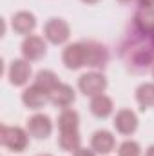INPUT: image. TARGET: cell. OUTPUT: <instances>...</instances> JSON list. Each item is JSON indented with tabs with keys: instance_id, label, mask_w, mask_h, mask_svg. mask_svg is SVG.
I'll return each mask as SVG.
<instances>
[{
	"instance_id": "277c9868",
	"label": "cell",
	"mask_w": 154,
	"mask_h": 156,
	"mask_svg": "<svg viewBox=\"0 0 154 156\" xmlns=\"http://www.w3.org/2000/svg\"><path fill=\"white\" fill-rule=\"evenodd\" d=\"M78 89L85 94V96H98V94H103L105 89H107V78L103 76L102 73H96V71H91V73H85L78 78Z\"/></svg>"
},
{
	"instance_id": "9a60e30c",
	"label": "cell",
	"mask_w": 154,
	"mask_h": 156,
	"mask_svg": "<svg viewBox=\"0 0 154 156\" xmlns=\"http://www.w3.org/2000/svg\"><path fill=\"white\" fill-rule=\"evenodd\" d=\"M134 27L142 35H154V7H140L134 13Z\"/></svg>"
},
{
	"instance_id": "8992f818",
	"label": "cell",
	"mask_w": 154,
	"mask_h": 156,
	"mask_svg": "<svg viewBox=\"0 0 154 156\" xmlns=\"http://www.w3.org/2000/svg\"><path fill=\"white\" fill-rule=\"evenodd\" d=\"M20 49H22V55L27 62H38L47 53V44L38 35H29L24 38Z\"/></svg>"
},
{
	"instance_id": "603a6c76",
	"label": "cell",
	"mask_w": 154,
	"mask_h": 156,
	"mask_svg": "<svg viewBox=\"0 0 154 156\" xmlns=\"http://www.w3.org/2000/svg\"><path fill=\"white\" fill-rule=\"evenodd\" d=\"M140 7H154V0H138Z\"/></svg>"
},
{
	"instance_id": "484cf974",
	"label": "cell",
	"mask_w": 154,
	"mask_h": 156,
	"mask_svg": "<svg viewBox=\"0 0 154 156\" xmlns=\"http://www.w3.org/2000/svg\"><path fill=\"white\" fill-rule=\"evenodd\" d=\"M118 2H123V4H127V2H131V0H118Z\"/></svg>"
},
{
	"instance_id": "8fae6325",
	"label": "cell",
	"mask_w": 154,
	"mask_h": 156,
	"mask_svg": "<svg viewBox=\"0 0 154 156\" xmlns=\"http://www.w3.org/2000/svg\"><path fill=\"white\" fill-rule=\"evenodd\" d=\"M76 94H75V89L67 83H58L51 93H49V102L54 105V107H60V109H67L69 105H73Z\"/></svg>"
},
{
	"instance_id": "ffe728a7",
	"label": "cell",
	"mask_w": 154,
	"mask_h": 156,
	"mask_svg": "<svg viewBox=\"0 0 154 156\" xmlns=\"http://www.w3.org/2000/svg\"><path fill=\"white\" fill-rule=\"evenodd\" d=\"M136 102L140 104L142 111L154 107V83H142L136 89Z\"/></svg>"
},
{
	"instance_id": "7a4b0ae2",
	"label": "cell",
	"mask_w": 154,
	"mask_h": 156,
	"mask_svg": "<svg viewBox=\"0 0 154 156\" xmlns=\"http://www.w3.org/2000/svg\"><path fill=\"white\" fill-rule=\"evenodd\" d=\"M0 142L4 147H7L13 153H22L26 151L29 144V133L22 127L16 125H2L0 127Z\"/></svg>"
},
{
	"instance_id": "f1b7e54d",
	"label": "cell",
	"mask_w": 154,
	"mask_h": 156,
	"mask_svg": "<svg viewBox=\"0 0 154 156\" xmlns=\"http://www.w3.org/2000/svg\"><path fill=\"white\" fill-rule=\"evenodd\" d=\"M152 76H154V67H152Z\"/></svg>"
},
{
	"instance_id": "ba28073f",
	"label": "cell",
	"mask_w": 154,
	"mask_h": 156,
	"mask_svg": "<svg viewBox=\"0 0 154 156\" xmlns=\"http://www.w3.org/2000/svg\"><path fill=\"white\" fill-rule=\"evenodd\" d=\"M62 62L67 69L76 71L80 67L85 66V49H83V42H75L65 45L64 53H62Z\"/></svg>"
},
{
	"instance_id": "6da1fadb",
	"label": "cell",
	"mask_w": 154,
	"mask_h": 156,
	"mask_svg": "<svg viewBox=\"0 0 154 156\" xmlns=\"http://www.w3.org/2000/svg\"><path fill=\"white\" fill-rule=\"evenodd\" d=\"M125 62L129 67H132V71H143L147 69L151 64H154V44L152 38L149 44L143 42H136L131 45L129 49V56H125Z\"/></svg>"
},
{
	"instance_id": "4316f807",
	"label": "cell",
	"mask_w": 154,
	"mask_h": 156,
	"mask_svg": "<svg viewBox=\"0 0 154 156\" xmlns=\"http://www.w3.org/2000/svg\"><path fill=\"white\" fill-rule=\"evenodd\" d=\"M38 156H53V154H38Z\"/></svg>"
},
{
	"instance_id": "7402d4cb",
	"label": "cell",
	"mask_w": 154,
	"mask_h": 156,
	"mask_svg": "<svg viewBox=\"0 0 154 156\" xmlns=\"http://www.w3.org/2000/svg\"><path fill=\"white\" fill-rule=\"evenodd\" d=\"M73 156H96V153L93 149H85V147H80L78 151L73 153Z\"/></svg>"
},
{
	"instance_id": "d4e9b609",
	"label": "cell",
	"mask_w": 154,
	"mask_h": 156,
	"mask_svg": "<svg viewBox=\"0 0 154 156\" xmlns=\"http://www.w3.org/2000/svg\"><path fill=\"white\" fill-rule=\"evenodd\" d=\"M82 2H83V4H98L100 0H82Z\"/></svg>"
},
{
	"instance_id": "5b68a950",
	"label": "cell",
	"mask_w": 154,
	"mask_h": 156,
	"mask_svg": "<svg viewBox=\"0 0 154 156\" xmlns=\"http://www.w3.org/2000/svg\"><path fill=\"white\" fill-rule=\"evenodd\" d=\"M83 49H85V66L87 67H93V69L105 67V64L109 60V53H107L105 45H102L100 42L89 40V42H83Z\"/></svg>"
},
{
	"instance_id": "9c48e42d",
	"label": "cell",
	"mask_w": 154,
	"mask_h": 156,
	"mask_svg": "<svg viewBox=\"0 0 154 156\" xmlns=\"http://www.w3.org/2000/svg\"><path fill=\"white\" fill-rule=\"evenodd\" d=\"M7 78H9V83L15 87L26 85L31 78V64L26 58L13 60L9 66V71H7Z\"/></svg>"
},
{
	"instance_id": "30bf717a",
	"label": "cell",
	"mask_w": 154,
	"mask_h": 156,
	"mask_svg": "<svg viewBox=\"0 0 154 156\" xmlns=\"http://www.w3.org/2000/svg\"><path fill=\"white\" fill-rule=\"evenodd\" d=\"M113 125H114V129L120 134L129 136V134H132V133L138 129V116H136V113L131 111V109H120V111L116 113Z\"/></svg>"
},
{
	"instance_id": "83f0119b",
	"label": "cell",
	"mask_w": 154,
	"mask_h": 156,
	"mask_svg": "<svg viewBox=\"0 0 154 156\" xmlns=\"http://www.w3.org/2000/svg\"><path fill=\"white\" fill-rule=\"evenodd\" d=\"M151 38H152V44H154V35H152V37H151Z\"/></svg>"
},
{
	"instance_id": "4fadbf2b",
	"label": "cell",
	"mask_w": 154,
	"mask_h": 156,
	"mask_svg": "<svg viewBox=\"0 0 154 156\" xmlns=\"http://www.w3.org/2000/svg\"><path fill=\"white\" fill-rule=\"evenodd\" d=\"M22 102H24V105H26L27 109L37 111V109H42V107L49 102V94L33 83V85H29L27 89H24V93H22Z\"/></svg>"
},
{
	"instance_id": "5bb4252c",
	"label": "cell",
	"mask_w": 154,
	"mask_h": 156,
	"mask_svg": "<svg viewBox=\"0 0 154 156\" xmlns=\"http://www.w3.org/2000/svg\"><path fill=\"white\" fill-rule=\"evenodd\" d=\"M116 142L114 136L111 131H105V129H100L93 134L91 138V149L96 153V154H109L113 149H114Z\"/></svg>"
},
{
	"instance_id": "3957f363",
	"label": "cell",
	"mask_w": 154,
	"mask_h": 156,
	"mask_svg": "<svg viewBox=\"0 0 154 156\" xmlns=\"http://www.w3.org/2000/svg\"><path fill=\"white\" fill-rule=\"evenodd\" d=\"M71 37V27L64 18H49L44 26V38L53 45H62Z\"/></svg>"
},
{
	"instance_id": "cb8c5ba5",
	"label": "cell",
	"mask_w": 154,
	"mask_h": 156,
	"mask_svg": "<svg viewBox=\"0 0 154 156\" xmlns=\"http://www.w3.org/2000/svg\"><path fill=\"white\" fill-rule=\"evenodd\" d=\"M145 156H154V145H151V147L145 151Z\"/></svg>"
},
{
	"instance_id": "7c38bea8",
	"label": "cell",
	"mask_w": 154,
	"mask_h": 156,
	"mask_svg": "<svg viewBox=\"0 0 154 156\" xmlns=\"http://www.w3.org/2000/svg\"><path fill=\"white\" fill-rule=\"evenodd\" d=\"M11 26H13L15 33L29 37L37 27V16L29 11H18V13H15V16L11 20Z\"/></svg>"
},
{
	"instance_id": "e0dca14e",
	"label": "cell",
	"mask_w": 154,
	"mask_h": 156,
	"mask_svg": "<svg viewBox=\"0 0 154 156\" xmlns=\"http://www.w3.org/2000/svg\"><path fill=\"white\" fill-rule=\"evenodd\" d=\"M58 145L62 151H67V153H75L82 147V138H80V133L78 131H60V136H58Z\"/></svg>"
},
{
	"instance_id": "44dd1931",
	"label": "cell",
	"mask_w": 154,
	"mask_h": 156,
	"mask_svg": "<svg viewBox=\"0 0 154 156\" xmlns=\"http://www.w3.org/2000/svg\"><path fill=\"white\" fill-rule=\"evenodd\" d=\"M118 156H142V147L134 140H125L118 147Z\"/></svg>"
},
{
	"instance_id": "52a82bcc",
	"label": "cell",
	"mask_w": 154,
	"mask_h": 156,
	"mask_svg": "<svg viewBox=\"0 0 154 156\" xmlns=\"http://www.w3.org/2000/svg\"><path fill=\"white\" fill-rule=\"evenodd\" d=\"M26 131L29 133V136H33L37 140H45L53 133V122H51V118L47 116V115L37 113V115H33L27 120Z\"/></svg>"
},
{
	"instance_id": "ac0fdd59",
	"label": "cell",
	"mask_w": 154,
	"mask_h": 156,
	"mask_svg": "<svg viewBox=\"0 0 154 156\" xmlns=\"http://www.w3.org/2000/svg\"><path fill=\"white\" fill-rule=\"evenodd\" d=\"M80 125V115L75 109L67 107L62 109V113L58 115V129L60 131H78Z\"/></svg>"
},
{
	"instance_id": "d6986e66",
	"label": "cell",
	"mask_w": 154,
	"mask_h": 156,
	"mask_svg": "<svg viewBox=\"0 0 154 156\" xmlns=\"http://www.w3.org/2000/svg\"><path fill=\"white\" fill-rule=\"evenodd\" d=\"M60 82H58V76L53 73V71H49V69H42L37 73V76H35V85L40 87L42 91H45L47 94L58 85Z\"/></svg>"
},
{
	"instance_id": "2e32d148",
	"label": "cell",
	"mask_w": 154,
	"mask_h": 156,
	"mask_svg": "<svg viewBox=\"0 0 154 156\" xmlns=\"http://www.w3.org/2000/svg\"><path fill=\"white\" fill-rule=\"evenodd\" d=\"M91 113L96 118H109L114 111V104L107 94H98L91 98V105H89Z\"/></svg>"
}]
</instances>
